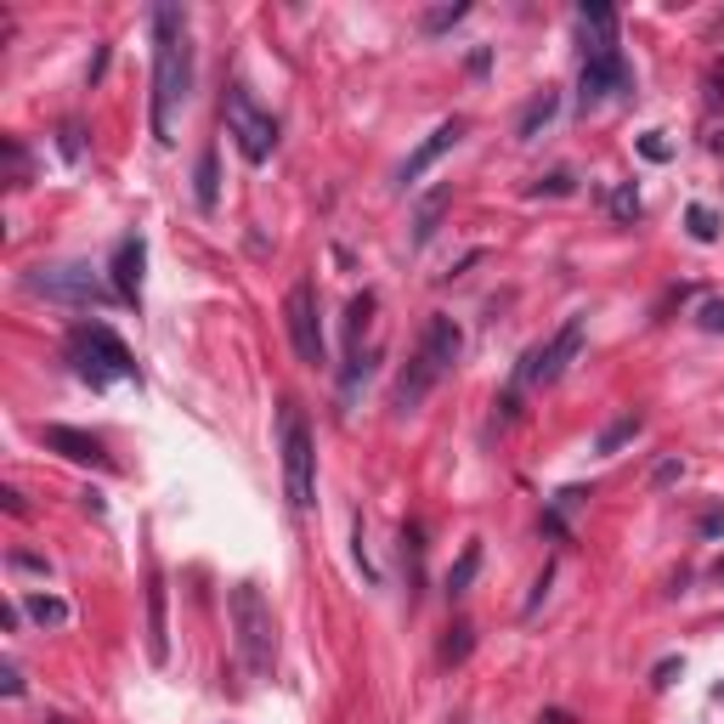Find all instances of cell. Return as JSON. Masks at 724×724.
Segmentation results:
<instances>
[{"label":"cell","mask_w":724,"mask_h":724,"mask_svg":"<svg viewBox=\"0 0 724 724\" xmlns=\"http://www.w3.org/2000/svg\"><path fill=\"white\" fill-rule=\"evenodd\" d=\"M283 328H288V346L306 368H323L328 363V340H323V306H317V283L301 277L295 288L283 295Z\"/></svg>","instance_id":"9"},{"label":"cell","mask_w":724,"mask_h":724,"mask_svg":"<svg viewBox=\"0 0 724 724\" xmlns=\"http://www.w3.org/2000/svg\"><path fill=\"white\" fill-rule=\"evenodd\" d=\"M199 210H216V199H221V165H216V148H204L199 154Z\"/></svg>","instance_id":"19"},{"label":"cell","mask_w":724,"mask_h":724,"mask_svg":"<svg viewBox=\"0 0 724 724\" xmlns=\"http://www.w3.org/2000/svg\"><path fill=\"white\" fill-rule=\"evenodd\" d=\"M640 430H646V413H617L606 430H600V437H595V453H622V448H629L634 437H640Z\"/></svg>","instance_id":"16"},{"label":"cell","mask_w":724,"mask_h":724,"mask_svg":"<svg viewBox=\"0 0 724 724\" xmlns=\"http://www.w3.org/2000/svg\"><path fill=\"white\" fill-rule=\"evenodd\" d=\"M402 566H408V600H413L419 577H424V533H419V521L402 526Z\"/></svg>","instance_id":"18"},{"label":"cell","mask_w":724,"mask_h":724,"mask_svg":"<svg viewBox=\"0 0 724 724\" xmlns=\"http://www.w3.org/2000/svg\"><path fill=\"white\" fill-rule=\"evenodd\" d=\"M584 328H589V317H566L544 346H533V351L521 357L515 385H526V391H538V385H560L566 368L577 363V351H584Z\"/></svg>","instance_id":"8"},{"label":"cell","mask_w":724,"mask_h":724,"mask_svg":"<svg viewBox=\"0 0 724 724\" xmlns=\"http://www.w3.org/2000/svg\"><path fill=\"white\" fill-rule=\"evenodd\" d=\"M221 119H227L232 148L244 154L250 165H266V159L277 154V119H272V108L255 103V91H250V85H227V96H221Z\"/></svg>","instance_id":"6"},{"label":"cell","mask_w":724,"mask_h":724,"mask_svg":"<svg viewBox=\"0 0 724 724\" xmlns=\"http://www.w3.org/2000/svg\"><path fill=\"white\" fill-rule=\"evenodd\" d=\"M691 238H696V244H713V238H718V221H713V210L707 204H691Z\"/></svg>","instance_id":"26"},{"label":"cell","mask_w":724,"mask_h":724,"mask_svg":"<svg viewBox=\"0 0 724 724\" xmlns=\"http://www.w3.org/2000/svg\"><path fill=\"white\" fill-rule=\"evenodd\" d=\"M148 657L154 662L170 657V640H165V577L159 571L148 577Z\"/></svg>","instance_id":"15"},{"label":"cell","mask_w":724,"mask_h":724,"mask_svg":"<svg viewBox=\"0 0 724 724\" xmlns=\"http://www.w3.org/2000/svg\"><path fill=\"white\" fill-rule=\"evenodd\" d=\"M141 266H148V244H141L136 232L119 238V244H114V261H108V283H114V295H119L125 306L141 301Z\"/></svg>","instance_id":"12"},{"label":"cell","mask_w":724,"mask_h":724,"mask_svg":"<svg viewBox=\"0 0 724 724\" xmlns=\"http://www.w3.org/2000/svg\"><path fill=\"white\" fill-rule=\"evenodd\" d=\"M577 29H584V57L617 52V12L606 7V0H589V7H577Z\"/></svg>","instance_id":"14"},{"label":"cell","mask_w":724,"mask_h":724,"mask_svg":"<svg viewBox=\"0 0 724 724\" xmlns=\"http://www.w3.org/2000/svg\"><path fill=\"white\" fill-rule=\"evenodd\" d=\"M629 85H634V74L622 63V52H595V57H584V74H577V103L589 114V108L611 103V96H629Z\"/></svg>","instance_id":"10"},{"label":"cell","mask_w":724,"mask_h":724,"mask_svg":"<svg viewBox=\"0 0 724 724\" xmlns=\"http://www.w3.org/2000/svg\"><path fill=\"white\" fill-rule=\"evenodd\" d=\"M23 288H29V295H40V301H57V306H108V301H119L114 283H103V272H91V266H80V261L34 266V272L23 277Z\"/></svg>","instance_id":"7"},{"label":"cell","mask_w":724,"mask_h":724,"mask_svg":"<svg viewBox=\"0 0 724 724\" xmlns=\"http://www.w3.org/2000/svg\"><path fill=\"white\" fill-rule=\"evenodd\" d=\"M555 108H560V96H555V91L533 96V103H526V114H521V141H526V136H538V130L555 119Z\"/></svg>","instance_id":"20"},{"label":"cell","mask_w":724,"mask_h":724,"mask_svg":"<svg viewBox=\"0 0 724 724\" xmlns=\"http://www.w3.org/2000/svg\"><path fill=\"white\" fill-rule=\"evenodd\" d=\"M0 680H7V696H23V680H18V668H12V662L0 668Z\"/></svg>","instance_id":"34"},{"label":"cell","mask_w":724,"mask_h":724,"mask_svg":"<svg viewBox=\"0 0 724 724\" xmlns=\"http://www.w3.org/2000/svg\"><path fill=\"white\" fill-rule=\"evenodd\" d=\"M7 165H12V187H29V154L18 148L12 136H7Z\"/></svg>","instance_id":"29"},{"label":"cell","mask_w":724,"mask_h":724,"mask_svg":"<svg viewBox=\"0 0 724 724\" xmlns=\"http://www.w3.org/2000/svg\"><path fill=\"white\" fill-rule=\"evenodd\" d=\"M453 204V187H437L430 199L419 204V221H413V250H424L430 244V232H437V221H442V210Z\"/></svg>","instance_id":"17"},{"label":"cell","mask_w":724,"mask_h":724,"mask_svg":"<svg viewBox=\"0 0 724 724\" xmlns=\"http://www.w3.org/2000/svg\"><path fill=\"white\" fill-rule=\"evenodd\" d=\"M374 306H379V301L368 295V288H363V295L351 301V317H346V334H351V351H363V328L374 323Z\"/></svg>","instance_id":"23"},{"label":"cell","mask_w":724,"mask_h":724,"mask_svg":"<svg viewBox=\"0 0 724 724\" xmlns=\"http://www.w3.org/2000/svg\"><path fill=\"white\" fill-rule=\"evenodd\" d=\"M459 141H464V119H442L437 130H430L424 141H419V148L408 154V165H402V187H413L430 165H442L453 148H459Z\"/></svg>","instance_id":"13"},{"label":"cell","mask_w":724,"mask_h":724,"mask_svg":"<svg viewBox=\"0 0 724 724\" xmlns=\"http://www.w3.org/2000/svg\"><path fill=\"white\" fill-rule=\"evenodd\" d=\"M673 673H680V662H662V668H657V680H651V685H657V691H662V685H673Z\"/></svg>","instance_id":"35"},{"label":"cell","mask_w":724,"mask_h":724,"mask_svg":"<svg viewBox=\"0 0 724 724\" xmlns=\"http://www.w3.org/2000/svg\"><path fill=\"white\" fill-rule=\"evenodd\" d=\"M40 442L52 448V453H63L69 464H91V470H114V459H108V448L91 437V430H74V424H40Z\"/></svg>","instance_id":"11"},{"label":"cell","mask_w":724,"mask_h":724,"mask_svg":"<svg viewBox=\"0 0 724 724\" xmlns=\"http://www.w3.org/2000/svg\"><path fill=\"white\" fill-rule=\"evenodd\" d=\"M475 566H481V544H470V549L459 555V566L448 571V600H459V595L470 589V577H475Z\"/></svg>","instance_id":"22"},{"label":"cell","mask_w":724,"mask_h":724,"mask_svg":"<svg viewBox=\"0 0 724 724\" xmlns=\"http://www.w3.org/2000/svg\"><path fill=\"white\" fill-rule=\"evenodd\" d=\"M718 577H724V560H718Z\"/></svg>","instance_id":"38"},{"label":"cell","mask_w":724,"mask_h":724,"mask_svg":"<svg viewBox=\"0 0 724 724\" xmlns=\"http://www.w3.org/2000/svg\"><path fill=\"white\" fill-rule=\"evenodd\" d=\"M470 651H475V629H470V622H453L448 640H442V662H448V668H459Z\"/></svg>","instance_id":"21"},{"label":"cell","mask_w":724,"mask_h":724,"mask_svg":"<svg viewBox=\"0 0 724 724\" xmlns=\"http://www.w3.org/2000/svg\"><path fill=\"white\" fill-rule=\"evenodd\" d=\"M611 216H617V221H634V216H640V192H634V187H617V192H611Z\"/></svg>","instance_id":"27"},{"label":"cell","mask_w":724,"mask_h":724,"mask_svg":"<svg viewBox=\"0 0 724 724\" xmlns=\"http://www.w3.org/2000/svg\"><path fill=\"white\" fill-rule=\"evenodd\" d=\"M103 69H108V45H96V57H91V74H85V80L96 85V80H103Z\"/></svg>","instance_id":"32"},{"label":"cell","mask_w":724,"mask_h":724,"mask_svg":"<svg viewBox=\"0 0 724 724\" xmlns=\"http://www.w3.org/2000/svg\"><path fill=\"white\" fill-rule=\"evenodd\" d=\"M459 351H464V334H459V323L453 317H430L424 323V334H419V351H413V363L402 368V379H397V391H391V408L397 413H413L430 391L442 385V374H453L459 368Z\"/></svg>","instance_id":"2"},{"label":"cell","mask_w":724,"mask_h":724,"mask_svg":"<svg viewBox=\"0 0 724 724\" xmlns=\"http://www.w3.org/2000/svg\"><path fill=\"white\" fill-rule=\"evenodd\" d=\"M526 192H533V199H566V192H577V181H571L566 170H555V176H538Z\"/></svg>","instance_id":"25"},{"label":"cell","mask_w":724,"mask_h":724,"mask_svg":"<svg viewBox=\"0 0 724 724\" xmlns=\"http://www.w3.org/2000/svg\"><path fill=\"white\" fill-rule=\"evenodd\" d=\"M696 323H702L707 334H724V301H702V312H696Z\"/></svg>","instance_id":"30"},{"label":"cell","mask_w":724,"mask_h":724,"mask_svg":"<svg viewBox=\"0 0 724 724\" xmlns=\"http://www.w3.org/2000/svg\"><path fill=\"white\" fill-rule=\"evenodd\" d=\"M69 363H74V374L91 385V391H108V385H119V379H136V357H130V346L108 323L69 328Z\"/></svg>","instance_id":"3"},{"label":"cell","mask_w":724,"mask_h":724,"mask_svg":"<svg viewBox=\"0 0 724 724\" xmlns=\"http://www.w3.org/2000/svg\"><path fill=\"white\" fill-rule=\"evenodd\" d=\"M45 724H69V718H63V713H52V718H45Z\"/></svg>","instance_id":"37"},{"label":"cell","mask_w":724,"mask_h":724,"mask_svg":"<svg viewBox=\"0 0 724 724\" xmlns=\"http://www.w3.org/2000/svg\"><path fill=\"white\" fill-rule=\"evenodd\" d=\"M277 453H283L288 510H312L317 504V442H312V424H306L301 402L277 408Z\"/></svg>","instance_id":"4"},{"label":"cell","mask_w":724,"mask_h":724,"mask_svg":"<svg viewBox=\"0 0 724 724\" xmlns=\"http://www.w3.org/2000/svg\"><path fill=\"white\" fill-rule=\"evenodd\" d=\"M232 629H238V657H244L250 680H272L277 668V622L272 606L255 584H238L232 589Z\"/></svg>","instance_id":"5"},{"label":"cell","mask_w":724,"mask_h":724,"mask_svg":"<svg viewBox=\"0 0 724 724\" xmlns=\"http://www.w3.org/2000/svg\"><path fill=\"white\" fill-rule=\"evenodd\" d=\"M192 91V40L176 7H154V136L159 148L176 141V114Z\"/></svg>","instance_id":"1"},{"label":"cell","mask_w":724,"mask_h":724,"mask_svg":"<svg viewBox=\"0 0 724 724\" xmlns=\"http://www.w3.org/2000/svg\"><path fill=\"white\" fill-rule=\"evenodd\" d=\"M538 724H571V713H560V707H549V713H544Z\"/></svg>","instance_id":"36"},{"label":"cell","mask_w":724,"mask_h":724,"mask_svg":"<svg viewBox=\"0 0 724 724\" xmlns=\"http://www.w3.org/2000/svg\"><path fill=\"white\" fill-rule=\"evenodd\" d=\"M0 499H7V510H12V515H18V521H23V515H29V504H23V493H18V487H7V493H0Z\"/></svg>","instance_id":"33"},{"label":"cell","mask_w":724,"mask_h":724,"mask_svg":"<svg viewBox=\"0 0 724 724\" xmlns=\"http://www.w3.org/2000/svg\"><path fill=\"white\" fill-rule=\"evenodd\" d=\"M640 148H646V159H668V154H673V148H668V141H662L657 130H651V136L640 141Z\"/></svg>","instance_id":"31"},{"label":"cell","mask_w":724,"mask_h":724,"mask_svg":"<svg viewBox=\"0 0 724 724\" xmlns=\"http://www.w3.org/2000/svg\"><path fill=\"white\" fill-rule=\"evenodd\" d=\"M23 611H29L34 622H69V606H63V600H52V595H29V600H23Z\"/></svg>","instance_id":"24"},{"label":"cell","mask_w":724,"mask_h":724,"mask_svg":"<svg viewBox=\"0 0 724 724\" xmlns=\"http://www.w3.org/2000/svg\"><path fill=\"white\" fill-rule=\"evenodd\" d=\"M464 12H470L464 0H459V7H437V12H424V29H430V34H442V29H453Z\"/></svg>","instance_id":"28"}]
</instances>
